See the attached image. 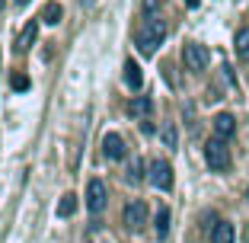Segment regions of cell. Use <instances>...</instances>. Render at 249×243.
I'll list each match as a JSON object with an SVG mask.
<instances>
[{"mask_svg":"<svg viewBox=\"0 0 249 243\" xmlns=\"http://www.w3.org/2000/svg\"><path fill=\"white\" fill-rule=\"evenodd\" d=\"M163 38H166V22L157 19V16H150V19H144V26L138 29V52L141 55H154L163 45Z\"/></svg>","mask_w":249,"mask_h":243,"instance_id":"6da1fadb","label":"cell"},{"mask_svg":"<svg viewBox=\"0 0 249 243\" xmlns=\"http://www.w3.org/2000/svg\"><path fill=\"white\" fill-rule=\"evenodd\" d=\"M205 160L214 173H227L230 169V150H227V144H224V138H211L205 144Z\"/></svg>","mask_w":249,"mask_h":243,"instance_id":"7a4b0ae2","label":"cell"},{"mask_svg":"<svg viewBox=\"0 0 249 243\" xmlns=\"http://www.w3.org/2000/svg\"><path fill=\"white\" fill-rule=\"evenodd\" d=\"M182 61H185V67H189V71H205L208 61H211V52H208L205 45L189 42V45L182 48Z\"/></svg>","mask_w":249,"mask_h":243,"instance_id":"3957f363","label":"cell"},{"mask_svg":"<svg viewBox=\"0 0 249 243\" xmlns=\"http://www.w3.org/2000/svg\"><path fill=\"white\" fill-rule=\"evenodd\" d=\"M106 202H109V189H106V183H103V179H89V186H87V208L93 214H99L106 208Z\"/></svg>","mask_w":249,"mask_h":243,"instance_id":"277c9868","label":"cell"},{"mask_svg":"<svg viewBox=\"0 0 249 243\" xmlns=\"http://www.w3.org/2000/svg\"><path fill=\"white\" fill-rule=\"evenodd\" d=\"M124 227L128 230H141L147 224V205L141 199H134V202H128V205H124Z\"/></svg>","mask_w":249,"mask_h":243,"instance_id":"5b68a950","label":"cell"},{"mask_svg":"<svg viewBox=\"0 0 249 243\" xmlns=\"http://www.w3.org/2000/svg\"><path fill=\"white\" fill-rule=\"evenodd\" d=\"M150 183L157 186V189H173V167H169L166 160H154L150 163Z\"/></svg>","mask_w":249,"mask_h":243,"instance_id":"8992f818","label":"cell"},{"mask_svg":"<svg viewBox=\"0 0 249 243\" xmlns=\"http://www.w3.org/2000/svg\"><path fill=\"white\" fill-rule=\"evenodd\" d=\"M103 154L109 157V160H122L124 157V141H122V134H106L103 138Z\"/></svg>","mask_w":249,"mask_h":243,"instance_id":"52a82bcc","label":"cell"},{"mask_svg":"<svg viewBox=\"0 0 249 243\" xmlns=\"http://www.w3.org/2000/svg\"><path fill=\"white\" fill-rule=\"evenodd\" d=\"M36 36H38V19H32V22H26V26H22L19 38H16V52H29L32 42H36Z\"/></svg>","mask_w":249,"mask_h":243,"instance_id":"ba28073f","label":"cell"},{"mask_svg":"<svg viewBox=\"0 0 249 243\" xmlns=\"http://www.w3.org/2000/svg\"><path fill=\"white\" fill-rule=\"evenodd\" d=\"M214 131H217V138H230V134L236 131V118L230 115V112H220V115L214 118Z\"/></svg>","mask_w":249,"mask_h":243,"instance_id":"9c48e42d","label":"cell"},{"mask_svg":"<svg viewBox=\"0 0 249 243\" xmlns=\"http://www.w3.org/2000/svg\"><path fill=\"white\" fill-rule=\"evenodd\" d=\"M233 240H236L233 224H227V221H217V224H214V230H211V243H233Z\"/></svg>","mask_w":249,"mask_h":243,"instance_id":"30bf717a","label":"cell"},{"mask_svg":"<svg viewBox=\"0 0 249 243\" xmlns=\"http://www.w3.org/2000/svg\"><path fill=\"white\" fill-rule=\"evenodd\" d=\"M128 112H131V115H138V118H147L150 112H154V99H150V96H138V99H131Z\"/></svg>","mask_w":249,"mask_h":243,"instance_id":"8fae6325","label":"cell"},{"mask_svg":"<svg viewBox=\"0 0 249 243\" xmlns=\"http://www.w3.org/2000/svg\"><path fill=\"white\" fill-rule=\"evenodd\" d=\"M124 83L131 90H141V83H144V74H141V67L134 61H124Z\"/></svg>","mask_w":249,"mask_h":243,"instance_id":"7c38bea8","label":"cell"},{"mask_svg":"<svg viewBox=\"0 0 249 243\" xmlns=\"http://www.w3.org/2000/svg\"><path fill=\"white\" fill-rule=\"evenodd\" d=\"M61 16H64V10H61L58 3L52 0V3H45V10H42V16H38V19H42V22H48V26H58V22H61Z\"/></svg>","mask_w":249,"mask_h":243,"instance_id":"4fadbf2b","label":"cell"},{"mask_svg":"<svg viewBox=\"0 0 249 243\" xmlns=\"http://www.w3.org/2000/svg\"><path fill=\"white\" fill-rule=\"evenodd\" d=\"M154 227H157V237H166L169 234V208H160V211H157V218H154Z\"/></svg>","mask_w":249,"mask_h":243,"instance_id":"5bb4252c","label":"cell"},{"mask_svg":"<svg viewBox=\"0 0 249 243\" xmlns=\"http://www.w3.org/2000/svg\"><path fill=\"white\" fill-rule=\"evenodd\" d=\"M233 45H236V55H240L243 61H249V26L236 32V42Z\"/></svg>","mask_w":249,"mask_h":243,"instance_id":"9a60e30c","label":"cell"},{"mask_svg":"<svg viewBox=\"0 0 249 243\" xmlns=\"http://www.w3.org/2000/svg\"><path fill=\"white\" fill-rule=\"evenodd\" d=\"M73 211H77V195H71V192H67L64 199H61V205H58V214H61V218H71Z\"/></svg>","mask_w":249,"mask_h":243,"instance_id":"2e32d148","label":"cell"},{"mask_svg":"<svg viewBox=\"0 0 249 243\" xmlns=\"http://www.w3.org/2000/svg\"><path fill=\"white\" fill-rule=\"evenodd\" d=\"M141 179H144V163L134 160L131 167H128V183H141Z\"/></svg>","mask_w":249,"mask_h":243,"instance_id":"e0dca14e","label":"cell"},{"mask_svg":"<svg viewBox=\"0 0 249 243\" xmlns=\"http://www.w3.org/2000/svg\"><path fill=\"white\" fill-rule=\"evenodd\" d=\"M163 144H166V148H176V128L173 125L163 128Z\"/></svg>","mask_w":249,"mask_h":243,"instance_id":"ac0fdd59","label":"cell"},{"mask_svg":"<svg viewBox=\"0 0 249 243\" xmlns=\"http://www.w3.org/2000/svg\"><path fill=\"white\" fill-rule=\"evenodd\" d=\"M13 90H29V77L26 74H13Z\"/></svg>","mask_w":249,"mask_h":243,"instance_id":"d6986e66","label":"cell"},{"mask_svg":"<svg viewBox=\"0 0 249 243\" xmlns=\"http://www.w3.org/2000/svg\"><path fill=\"white\" fill-rule=\"evenodd\" d=\"M157 3H160V0H144V10H147V13H154Z\"/></svg>","mask_w":249,"mask_h":243,"instance_id":"ffe728a7","label":"cell"},{"mask_svg":"<svg viewBox=\"0 0 249 243\" xmlns=\"http://www.w3.org/2000/svg\"><path fill=\"white\" fill-rule=\"evenodd\" d=\"M185 7H192V10H195V7H198V0H185Z\"/></svg>","mask_w":249,"mask_h":243,"instance_id":"44dd1931","label":"cell"},{"mask_svg":"<svg viewBox=\"0 0 249 243\" xmlns=\"http://www.w3.org/2000/svg\"><path fill=\"white\" fill-rule=\"evenodd\" d=\"M13 3H19V7H26V3H29V0H13Z\"/></svg>","mask_w":249,"mask_h":243,"instance_id":"7402d4cb","label":"cell"},{"mask_svg":"<svg viewBox=\"0 0 249 243\" xmlns=\"http://www.w3.org/2000/svg\"><path fill=\"white\" fill-rule=\"evenodd\" d=\"M3 3H7V0H0V10H3Z\"/></svg>","mask_w":249,"mask_h":243,"instance_id":"603a6c76","label":"cell"},{"mask_svg":"<svg viewBox=\"0 0 249 243\" xmlns=\"http://www.w3.org/2000/svg\"><path fill=\"white\" fill-rule=\"evenodd\" d=\"M246 199H249V189H246Z\"/></svg>","mask_w":249,"mask_h":243,"instance_id":"cb8c5ba5","label":"cell"}]
</instances>
